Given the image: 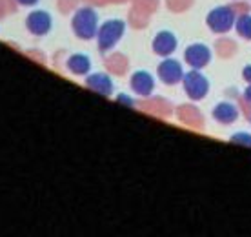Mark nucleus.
I'll return each instance as SVG.
<instances>
[{
  "instance_id": "nucleus-1",
  "label": "nucleus",
  "mask_w": 251,
  "mask_h": 237,
  "mask_svg": "<svg viewBox=\"0 0 251 237\" xmlns=\"http://www.w3.org/2000/svg\"><path fill=\"white\" fill-rule=\"evenodd\" d=\"M73 33L82 40H91L99 33V15L91 7H80L71 20Z\"/></svg>"
},
{
  "instance_id": "nucleus-2",
  "label": "nucleus",
  "mask_w": 251,
  "mask_h": 237,
  "mask_svg": "<svg viewBox=\"0 0 251 237\" xmlns=\"http://www.w3.org/2000/svg\"><path fill=\"white\" fill-rule=\"evenodd\" d=\"M124 31H126L124 20L111 19V20H107V22H104V24L99 28V33H97L99 50L100 51L113 50L115 46L119 44L120 38L124 37Z\"/></svg>"
},
{
  "instance_id": "nucleus-3",
  "label": "nucleus",
  "mask_w": 251,
  "mask_h": 237,
  "mask_svg": "<svg viewBox=\"0 0 251 237\" xmlns=\"http://www.w3.org/2000/svg\"><path fill=\"white\" fill-rule=\"evenodd\" d=\"M206 22L211 31L227 33L235 26V11L227 6H219L209 11Z\"/></svg>"
},
{
  "instance_id": "nucleus-4",
  "label": "nucleus",
  "mask_w": 251,
  "mask_h": 237,
  "mask_svg": "<svg viewBox=\"0 0 251 237\" xmlns=\"http://www.w3.org/2000/svg\"><path fill=\"white\" fill-rule=\"evenodd\" d=\"M184 91L191 100H202L209 93V81L206 77L199 73L197 69L195 71H189V73H184Z\"/></svg>"
},
{
  "instance_id": "nucleus-5",
  "label": "nucleus",
  "mask_w": 251,
  "mask_h": 237,
  "mask_svg": "<svg viewBox=\"0 0 251 237\" xmlns=\"http://www.w3.org/2000/svg\"><path fill=\"white\" fill-rule=\"evenodd\" d=\"M51 26H53V19L51 15L44 9H37L31 11L25 19V28L27 31L35 35V37H44L51 31Z\"/></svg>"
},
{
  "instance_id": "nucleus-6",
  "label": "nucleus",
  "mask_w": 251,
  "mask_h": 237,
  "mask_svg": "<svg viewBox=\"0 0 251 237\" xmlns=\"http://www.w3.org/2000/svg\"><path fill=\"white\" fill-rule=\"evenodd\" d=\"M157 73H158V79L164 84H168V86H173V84H176V82H180L184 79L182 64L178 62V60H175V59H166V60H162V62L158 64Z\"/></svg>"
},
{
  "instance_id": "nucleus-7",
  "label": "nucleus",
  "mask_w": 251,
  "mask_h": 237,
  "mask_svg": "<svg viewBox=\"0 0 251 237\" xmlns=\"http://www.w3.org/2000/svg\"><path fill=\"white\" fill-rule=\"evenodd\" d=\"M184 60L193 69L206 68L207 64H209V60H211V50L207 46H204V44H191V46L186 48Z\"/></svg>"
},
{
  "instance_id": "nucleus-8",
  "label": "nucleus",
  "mask_w": 251,
  "mask_h": 237,
  "mask_svg": "<svg viewBox=\"0 0 251 237\" xmlns=\"http://www.w3.org/2000/svg\"><path fill=\"white\" fill-rule=\"evenodd\" d=\"M178 48V40L171 31H160L153 38V51L158 57H170L173 55Z\"/></svg>"
},
{
  "instance_id": "nucleus-9",
  "label": "nucleus",
  "mask_w": 251,
  "mask_h": 237,
  "mask_svg": "<svg viewBox=\"0 0 251 237\" xmlns=\"http://www.w3.org/2000/svg\"><path fill=\"white\" fill-rule=\"evenodd\" d=\"M131 89L140 97H150L155 89V79L148 71H137L131 77Z\"/></svg>"
},
{
  "instance_id": "nucleus-10",
  "label": "nucleus",
  "mask_w": 251,
  "mask_h": 237,
  "mask_svg": "<svg viewBox=\"0 0 251 237\" xmlns=\"http://www.w3.org/2000/svg\"><path fill=\"white\" fill-rule=\"evenodd\" d=\"M86 86L95 91V93L102 95V97H109L113 93V81L111 77L106 75V73H93L86 79Z\"/></svg>"
},
{
  "instance_id": "nucleus-11",
  "label": "nucleus",
  "mask_w": 251,
  "mask_h": 237,
  "mask_svg": "<svg viewBox=\"0 0 251 237\" xmlns=\"http://www.w3.org/2000/svg\"><path fill=\"white\" fill-rule=\"evenodd\" d=\"M213 118L220 124H233L239 118V110L231 102H220L213 108Z\"/></svg>"
},
{
  "instance_id": "nucleus-12",
  "label": "nucleus",
  "mask_w": 251,
  "mask_h": 237,
  "mask_svg": "<svg viewBox=\"0 0 251 237\" xmlns=\"http://www.w3.org/2000/svg\"><path fill=\"white\" fill-rule=\"evenodd\" d=\"M66 66H68V69L73 75H88L89 71H91V60H89V57L84 55V53L71 55L68 59Z\"/></svg>"
},
{
  "instance_id": "nucleus-13",
  "label": "nucleus",
  "mask_w": 251,
  "mask_h": 237,
  "mask_svg": "<svg viewBox=\"0 0 251 237\" xmlns=\"http://www.w3.org/2000/svg\"><path fill=\"white\" fill-rule=\"evenodd\" d=\"M237 33L240 37L246 38V40H251V15H242L239 20H237Z\"/></svg>"
},
{
  "instance_id": "nucleus-14",
  "label": "nucleus",
  "mask_w": 251,
  "mask_h": 237,
  "mask_svg": "<svg viewBox=\"0 0 251 237\" xmlns=\"http://www.w3.org/2000/svg\"><path fill=\"white\" fill-rule=\"evenodd\" d=\"M231 143L239 144V146H244V148H251V135L250 133H235L231 135Z\"/></svg>"
},
{
  "instance_id": "nucleus-15",
  "label": "nucleus",
  "mask_w": 251,
  "mask_h": 237,
  "mask_svg": "<svg viewBox=\"0 0 251 237\" xmlns=\"http://www.w3.org/2000/svg\"><path fill=\"white\" fill-rule=\"evenodd\" d=\"M117 102L119 104H124V106H129V108H133V99L129 97V95H126V93H120V95H117Z\"/></svg>"
},
{
  "instance_id": "nucleus-16",
  "label": "nucleus",
  "mask_w": 251,
  "mask_h": 237,
  "mask_svg": "<svg viewBox=\"0 0 251 237\" xmlns=\"http://www.w3.org/2000/svg\"><path fill=\"white\" fill-rule=\"evenodd\" d=\"M242 77H244V81L248 84H251V66H246L244 71H242Z\"/></svg>"
},
{
  "instance_id": "nucleus-17",
  "label": "nucleus",
  "mask_w": 251,
  "mask_h": 237,
  "mask_svg": "<svg viewBox=\"0 0 251 237\" xmlns=\"http://www.w3.org/2000/svg\"><path fill=\"white\" fill-rule=\"evenodd\" d=\"M20 6H35L38 0H17Z\"/></svg>"
},
{
  "instance_id": "nucleus-18",
  "label": "nucleus",
  "mask_w": 251,
  "mask_h": 237,
  "mask_svg": "<svg viewBox=\"0 0 251 237\" xmlns=\"http://www.w3.org/2000/svg\"><path fill=\"white\" fill-rule=\"evenodd\" d=\"M244 99L248 100V102H251V84L248 88H246V91H244Z\"/></svg>"
}]
</instances>
